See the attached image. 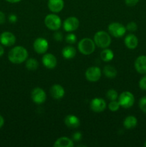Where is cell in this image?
I'll use <instances>...</instances> for the list:
<instances>
[{
	"label": "cell",
	"mask_w": 146,
	"mask_h": 147,
	"mask_svg": "<svg viewBox=\"0 0 146 147\" xmlns=\"http://www.w3.org/2000/svg\"><path fill=\"white\" fill-rule=\"evenodd\" d=\"M27 57L28 52L22 46H16L8 53L9 60L14 64H21L27 60Z\"/></svg>",
	"instance_id": "6da1fadb"
},
{
	"label": "cell",
	"mask_w": 146,
	"mask_h": 147,
	"mask_svg": "<svg viewBox=\"0 0 146 147\" xmlns=\"http://www.w3.org/2000/svg\"><path fill=\"white\" fill-rule=\"evenodd\" d=\"M94 42L95 43V45L100 48H107L111 44V37H110L109 33L107 32L98 31L95 33L94 35Z\"/></svg>",
	"instance_id": "7a4b0ae2"
},
{
	"label": "cell",
	"mask_w": 146,
	"mask_h": 147,
	"mask_svg": "<svg viewBox=\"0 0 146 147\" xmlns=\"http://www.w3.org/2000/svg\"><path fill=\"white\" fill-rule=\"evenodd\" d=\"M77 47H78L79 51L82 54L84 55H89L94 53V50H95V43H94V40H92V39L85 37V38L82 39L79 42Z\"/></svg>",
	"instance_id": "3957f363"
},
{
	"label": "cell",
	"mask_w": 146,
	"mask_h": 147,
	"mask_svg": "<svg viewBox=\"0 0 146 147\" xmlns=\"http://www.w3.org/2000/svg\"><path fill=\"white\" fill-rule=\"evenodd\" d=\"M44 24L49 30L57 31L61 27L62 20L57 14H50L44 18Z\"/></svg>",
	"instance_id": "277c9868"
},
{
	"label": "cell",
	"mask_w": 146,
	"mask_h": 147,
	"mask_svg": "<svg viewBox=\"0 0 146 147\" xmlns=\"http://www.w3.org/2000/svg\"><path fill=\"white\" fill-rule=\"evenodd\" d=\"M118 102L121 107L130 109L134 105L135 97L130 92L124 91L118 96Z\"/></svg>",
	"instance_id": "5b68a950"
},
{
	"label": "cell",
	"mask_w": 146,
	"mask_h": 147,
	"mask_svg": "<svg viewBox=\"0 0 146 147\" xmlns=\"http://www.w3.org/2000/svg\"><path fill=\"white\" fill-rule=\"evenodd\" d=\"M126 27L119 22H113L108 26L109 33L116 38L123 37L126 33Z\"/></svg>",
	"instance_id": "8992f818"
},
{
	"label": "cell",
	"mask_w": 146,
	"mask_h": 147,
	"mask_svg": "<svg viewBox=\"0 0 146 147\" xmlns=\"http://www.w3.org/2000/svg\"><path fill=\"white\" fill-rule=\"evenodd\" d=\"M102 76L101 69L96 66H92L85 72V77L87 80L90 82H97L100 79Z\"/></svg>",
	"instance_id": "52a82bcc"
},
{
	"label": "cell",
	"mask_w": 146,
	"mask_h": 147,
	"mask_svg": "<svg viewBox=\"0 0 146 147\" xmlns=\"http://www.w3.org/2000/svg\"><path fill=\"white\" fill-rule=\"evenodd\" d=\"M33 47L34 51L38 54H44L49 48V43L46 39L38 37L34 40Z\"/></svg>",
	"instance_id": "ba28073f"
},
{
	"label": "cell",
	"mask_w": 146,
	"mask_h": 147,
	"mask_svg": "<svg viewBox=\"0 0 146 147\" xmlns=\"http://www.w3.org/2000/svg\"><path fill=\"white\" fill-rule=\"evenodd\" d=\"M80 26V21L75 17H70L66 19L63 22V28L67 32L75 31Z\"/></svg>",
	"instance_id": "9c48e42d"
},
{
	"label": "cell",
	"mask_w": 146,
	"mask_h": 147,
	"mask_svg": "<svg viewBox=\"0 0 146 147\" xmlns=\"http://www.w3.org/2000/svg\"><path fill=\"white\" fill-rule=\"evenodd\" d=\"M31 98L33 102L37 104H42L45 102L47 95L45 91L41 88H35L32 90L31 93Z\"/></svg>",
	"instance_id": "30bf717a"
},
{
	"label": "cell",
	"mask_w": 146,
	"mask_h": 147,
	"mask_svg": "<svg viewBox=\"0 0 146 147\" xmlns=\"http://www.w3.org/2000/svg\"><path fill=\"white\" fill-rule=\"evenodd\" d=\"M90 109L94 113H101L104 111L107 107V103L104 99L101 98H94L90 102Z\"/></svg>",
	"instance_id": "8fae6325"
},
{
	"label": "cell",
	"mask_w": 146,
	"mask_h": 147,
	"mask_svg": "<svg viewBox=\"0 0 146 147\" xmlns=\"http://www.w3.org/2000/svg\"><path fill=\"white\" fill-rule=\"evenodd\" d=\"M16 37L10 32H4L0 34V43L7 47H10L15 44Z\"/></svg>",
	"instance_id": "7c38bea8"
},
{
	"label": "cell",
	"mask_w": 146,
	"mask_h": 147,
	"mask_svg": "<svg viewBox=\"0 0 146 147\" xmlns=\"http://www.w3.org/2000/svg\"><path fill=\"white\" fill-rule=\"evenodd\" d=\"M42 62L44 67L47 69H54L57 64V58L52 53L44 54L42 59Z\"/></svg>",
	"instance_id": "4fadbf2b"
},
{
	"label": "cell",
	"mask_w": 146,
	"mask_h": 147,
	"mask_svg": "<svg viewBox=\"0 0 146 147\" xmlns=\"http://www.w3.org/2000/svg\"><path fill=\"white\" fill-rule=\"evenodd\" d=\"M50 95L52 97L56 100H59L64 97L65 94L64 88L59 84H54L51 87L50 90Z\"/></svg>",
	"instance_id": "5bb4252c"
},
{
	"label": "cell",
	"mask_w": 146,
	"mask_h": 147,
	"mask_svg": "<svg viewBox=\"0 0 146 147\" xmlns=\"http://www.w3.org/2000/svg\"><path fill=\"white\" fill-rule=\"evenodd\" d=\"M135 68L140 74H146V55H140L135 61Z\"/></svg>",
	"instance_id": "9a60e30c"
},
{
	"label": "cell",
	"mask_w": 146,
	"mask_h": 147,
	"mask_svg": "<svg viewBox=\"0 0 146 147\" xmlns=\"http://www.w3.org/2000/svg\"><path fill=\"white\" fill-rule=\"evenodd\" d=\"M64 3L63 0H48L47 6L49 9L54 13H58L64 8Z\"/></svg>",
	"instance_id": "2e32d148"
},
{
	"label": "cell",
	"mask_w": 146,
	"mask_h": 147,
	"mask_svg": "<svg viewBox=\"0 0 146 147\" xmlns=\"http://www.w3.org/2000/svg\"><path fill=\"white\" fill-rule=\"evenodd\" d=\"M64 123L70 129H77L80 126V121L74 115H68L64 119Z\"/></svg>",
	"instance_id": "e0dca14e"
},
{
	"label": "cell",
	"mask_w": 146,
	"mask_h": 147,
	"mask_svg": "<svg viewBox=\"0 0 146 147\" xmlns=\"http://www.w3.org/2000/svg\"><path fill=\"white\" fill-rule=\"evenodd\" d=\"M124 42L127 48L130 49V50H134L137 47L138 39L135 34H129L125 38Z\"/></svg>",
	"instance_id": "ac0fdd59"
},
{
	"label": "cell",
	"mask_w": 146,
	"mask_h": 147,
	"mask_svg": "<svg viewBox=\"0 0 146 147\" xmlns=\"http://www.w3.org/2000/svg\"><path fill=\"white\" fill-rule=\"evenodd\" d=\"M74 143H73L72 139L70 138L63 137L59 138L58 139L55 141L54 144V147H73Z\"/></svg>",
	"instance_id": "d6986e66"
},
{
	"label": "cell",
	"mask_w": 146,
	"mask_h": 147,
	"mask_svg": "<svg viewBox=\"0 0 146 147\" xmlns=\"http://www.w3.org/2000/svg\"><path fill=\"white\" fill-rule=\"evenodd\" d=\"M75 48L72 46H66L62 50V55L64 57V58L67 59V60H70V59H72L73 57H75L76 55Z\"/></svg>",
	"instance_id": "ffe728a7"
},
{
	"label": "cell",
	"mask_w": 146,
	"mask_h": 147,
	"mask_svg": "<svg viewBox=\"0 0 146 147\" xmlns=\"http://www.w3.org/2000/svg\"><path fill=\"white\" fill-rule=\"evenodd\" d=\"M137 124V119L134 116H128L125 119L123 126L127 129H132L135 127Z\"/></svg>",
	"instance_id": "44dd1931"
},
{
	"label": "cell",
	"mask_w": 146,
	"mask_h": 147,
	"mask_svg": "<svg viewBox=\"0 0 146 147\" xmlns=\"http://www.w3.org/2000/svg\"><path fill=\"white\" fill-rule=\"evenodd\" d=\"M103 73L107 78L110 79L115 78L117 74V70L115 67L112 65H106L104 66L103 69Z\"/></svg>",
	"instance_id": "7402d4cb"
},
{
	"label": "cell",
	"mask_w": 146,
	"mask_h": 147,
	"mask_svg": "<svg viewBox=\"0 0 146 147\" xmlns=\"http://www.w3.org/2000/svg\"><path fill=\"white\" fill-rule=\"evenodd\" d=\"M100 57L104 62H110L114 57V53L110 49L104 48L100 53Z\"/></svg>",
	"instance_id": "603a6c76"
},
{
	"label": "cell",
	"mask_w": 146,
	"mask_h": 147,
	"mask_svg": "<svg viewBox=\"0 0 146 147\" xmlns=\"http://www.w3.org/2000/svg\"><path fill=\"white\" fill-rule=\"evenodd\" d=\"M25 65L28 70H35L38 68L39 63L35 58H29L26 60Z\"/></svg>",
	"instance_id": "cb8c5ba5"
},
{
	"label": "cell",
	"mask_w": 146,
	"mask_h": 147,
	"mask_svg": "<svg viewBox=\"0 0 146 147\" xmlns=\"http://www.w3.org/2000/svg\"><path fill=\"white\" fill-rule=\"evenodd\" d=\"M106 96L110 100H115L118 98V93L115 89H110L106 93Z\"/></svg>",
	"instance_id": "d4e9b609"
},
{
	"label": "cell",
	"mask_w": 146,
	"mask_h": 147,
	"mask_svg": "<svg viewBox=\"0 0 146 147\" xmlns=\"http://www.w3.org/2000/svg\"><path fill=\"white\" fill-rule=\"evenodd\" d=\"M120 107V105L118 101L117 100H110V103L108 104V109H110L111 111L115 112L119 110Z\"/></svg>",
	"instance_id": "484cf974"
},
{
	"label": "cell",
	"mask_w": 146,
	"mask_h": 147,
	"mask_svg": "<svg viewBox=\"0 0 146 147\" xmlns=\"http://www.w3.org/2000/svg\"><path fill=\"white\" fill-rule=\"evenodd\" d=\"M65 41L67 42L68 44L72 45L77 42V37L73 33H70V34H67L65 37Z\"/></svg>",
	"instance_id": "4316f807"
},
{
	"label": "cell",
	"mask_w": 146,
	"mask_h": 147,
	"mask_svg": "<svg viewBox=\"0 0 146 147\" xmlns=\"http://www.w3.org/2000/svg\"><path fill=\"white\" fill-rule=\"evenodd\" d=\"M139 107L143 113H146V96L142 97L139 101Z\"/></svg>",
	"instance_id": "83f0119b"
},
{
	"label": "cell",
	"mask_w": 146,
	"mask_h": 147,
	"mask_svg": "<svg viewBox=\"0 0 146 147\" xmlns=\"http://www.w3.org/2000/svg\"><path fill=\"white\" fill-rule=\"evenodd\" d=\"M126 30L130 32H135L137 30V25L134 22H130L126 26Z\"/></svg>",
	"instance_id": "f1b7e54d"
},
{
	"label": "cell",
	"mask_w": 146,
	"mask_h": 147,
	"mask_svg": "<svg viewBox=\"0 0 146 147\" xmlns=\"http://www.w3.org/2000/svg\"><path fill=\"white\" fill-rule=\"evenodd\" d=\"M139 87L141 90H146V76H143L139 81Z\"/></svg>",
	"instance_id": "f546056e"
},
{
	"label": "cell",
	"mask_w": 146,
	"mask_h": 147,
	"mask_svg": "<svg viewBox=\"0 0 146 147\" xmlns=\"http://www.w3.org/2000/svg\"><path fill=\"white\" fill-rule=\"evenodd\" d=\"M82 138V135L80 133V131L74 132L72 135V140H74V142H80L81 141Z\"/></svg>",
	"instance_id": "4dcf8cb0"
},
{
	"label": "cell",
	"mask_w": 146,
	"mask_h": 147,
	"mask_svg": "<svg viewBox=\"0 0 146 147\" xmlns=\"http://www.w3.org/2000/svg\"><path fill=\"white\" fill-rule=\"evenodd\" d=\"M53 37L56 41H62L63 40V34L61 32H55L53 34Z\"/></svg>",
	"instance_id": "1f68e13d"
},
{
	"label": "cell",
	"mask_w": 146,
	"mask_h": 147,
	"mask_svg": "<svg viewBox=\"0 0 146 147\" xmlns=\"http://www.w3.org/2000/svg\"><path fill=\"white\" fill-rule=\"evenodd\" d=\"M139 0H125V2L129 7H134L138 3Z\"/></svg>",
	"instance_id": "d6a6232c"
},
{
	"label": "cell",
	"mask_w": 146,
	"mask_h": 147,
	"mask_svg": "<svg viewBox=\"0 0 146 147\" xmlns=\"http://www.w3.org/2000/svg\"><path fill=\"white\" fill-rule=\"evenodd\" d=\"M9 21L11 23H15L17 21V17L16 14H11L9 16Z\"/></svg>",
	"instance_id": "836d02e7"
},
{
	"label": "cell",
	"mask_w": 146,
	"mask_h": 147,
	"mask_svg": "<svg viewBox=\"0 0 146 147\" xmlns=\"http://www.w3.org/2000/svg\"><path fill=\"white\" fill-rule=\"evenodd\" d=\"M5 20H6L5 14H4V12L0 11V24H4V23L5 22Z\"/></svg>",
	"instance_id": "e575fe53"
},
{
	"label": "cell",
	"mask_w": 146,
	"mask_h": 147,
	"mask_svg": "<svg viewBox=\"0 0 146 147\" xmlns=\"http://www.w3.org/2000/svg\"><path fill=\"white\" fill-rule=\"evenodd\" d=\"M4 118H3V116L0 115V129L4 126Z\"/></svg>",
	"instance_id": "d590c367"
},
{
	"label": "cell",
	"mask_w": 146,
	"mask_h": 147,
	"mask_svg": "<svg viewBox=\"0 0 146 147\" xmlns=\"http://www.w3.org/2000/svg\"><path fill=\"white\" fill-rule=\"evenodd\" d=\"M4 48H3L2 46L0 45V57H1V56L3 55H4Z\"/></svg>",
	"instance_id": "8d00e7d4"
},
{
	"label": "cell",
	"mask_w": 146,
	"mask_h": 147,
	"mask_svg": "<svg viewBox=\"0 0 146 147\" xmlns=\"http://www.w3.org/2000/svg\"><path fill=\"white\" fill-rule=\"evenodd\" d=\"M6 1H8V2H9V3H12V4H14V3L19 2V1H21V0H6Z\"/></svg>",
	"instance_id": "74e56055"
},
{
	"label": "cell",
	"mask_w": 146,
	"mask_h": 147,
	"mask_svg": "<svg viewBox=\"0 0 146 147\" xmlns=\"http://www.w3.org/2000/svg\"><path fill=\"white\" fill-rule=\"evenodd\" d=\"M144 146H145V147H146V142H145V144H144Z\"/></svg>",
	"instance_id": "f35d334b"
}]
</instances>
